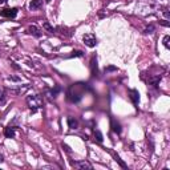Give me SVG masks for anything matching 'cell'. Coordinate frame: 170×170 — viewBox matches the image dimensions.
<instances>
[{
  "label": "cell",
  "mask_w": 170,
  "mask_h": 170,
  "mask_svg": "<svg viewBox=\"0 0 170 170\" xmlns=\"http://www.w3.org/2000/svg\"><path fill=\"white\" fill-rule=\"evenodd\" d=\"M159 24H161V26H163V27H170V23L168 21V20H161V21H159Z\"/></svg>",
  "instance_id": "obj_22"
},
{
  "label": "cell",
  "mask_w": 170,
  "mask_h": 170,
  "mask_svg": "<svg viewBox=\"0 0 170 170\" xmlns=\"http://www.w3.org/2000/svg\"><path fill=\"white\" fill-rule=\"evenodd\" d=\"M72 166L73 168H77V169H88V170H92L93 166L89 162L87 161H76V162H72Z\"/></svg>",
  "instance_id": "obj_5"
},
{
  "label": "cell",
  "mask_w": 170,
  "mask_h": 170,
  "mask_svg": "<svg viewBox=\"0 0 170 170\" xmlns=\"http://www.w3.org/2000/svg\"><path fill=\"white\" fill-rule=\"evenodd\" d=\"M91 71L93 76H97V59L96 56H93L91 60Z\"/></svg>",
  "instance_id": "obj_11"
},
{
  "label": "cell",
  "mask_w": 170,
  "mask_h": 170,
  "mask_svg": "<svg viewBox=\"0 0 170 170\" xmlns=\"http://www.w3.org/2000/svg\"><path fill=\"white\" fill-rule=\"evenodd\" d=\"M112 71H117V68L116 67H108V68H105V72H112Z\"/></svg>",
  "instance_id": "obj_24"
},
{
  "label": "cell",
  "mask_w": 170,
  "mask_h": 170,
  "mask_svg": "<svg viewBox=\"0 0 170 170\" xmlns=\"http://www.w3.org/2000/svg\"><path fill=\"white\" fill-rule=\"evenodd\" d=\"M7 0H0V4H3V3H6Z\"/></svg>",
  "instance_id": "obj_28"
},
{
  "label": "cell",
  "mask_w": 170,
  "mask_h": 170,
  "mask_svg": "<svg viewBox=\"0 0 170 170\" xmlns=\"http://www.w3.org/2000/svg\"><path fill=\"white\" fill-rule=\"evenodd\" d=\"M83 41H84L85 45L89 47V48H93V47L97 45V37L94 36L93 33H85L83 36Z\"/></svg>",
  "instance_id": "obj_3"
},
{
  "label": "cell",
  "mask_w": 170,
  "mask_h": 170,
  "mask_svg": "<svg viewBox=\"0 0 170 170\" xmlns=\"http://www.w3.org/2000/svg\"><path fill=\"white\" fill-rule=\"evenodd\" d=\"M28 32L31 33V35H33L35 37H40L41 36V31L36 27V26H31V27H28Z\"/></svg>",
  "instance_id": "obj_10"
},
{
  "label": "cell",
  "mask_w": 170,
  "mask_h": 170,
  "mask_svg": "<svg viewBox=\"0 0 170 170\" xmlns=\"http://www.w3.org/2000/svg\"><path fill=\"white\" fill-rule=\"evenodd\" d=\"M129 94H130V98H132L133 104L137 106L138 102H139V93H138V91H136V89H130V91H129Z\"/></svg>",
  "instance_id": "obj_6"
},
{
  "label": "cell",
  "mask_w": 170,
  "mask_h": 170,
  "mask_svg": "<svg viewBox=\"0 0 170 170\" xmlns=\"http://www.w3.org/2000/svg\"><path fill=\"white\" fill-rule=\"evenodd\" d=\"M87 84L84 83H76V84H72L71 87L68 88L67 91V97L71 102H78L80 100L83 98L85 91H87Z\"/></svg>",
  "instance_id": "obj_1"
},
{
  "label": "cell",
  "mask_w": 170,
  "mask_h": 170,
  "mask_svg": "<svg viewBox=\"0 0 170 170\" xmlns=\"http://www.w3.org/2000/svg\"><path fill=\"white\" fill-rule=\"evenodd\" d=\"M63 148H65L67 152H71V150H69V146H68V145H63Z\"/></svg>",
  "instance_id": "obj_25"
},
{
  "label": "cell",
  "mask_w": 170,
  "mask_h": 170,
  "mask_svg": "<svg viewBox=\"0 0 170 170\" xmlns=\"http://www.w3.org/2000/svg\"><path fill=\"white\" fill-rule=\"evenodd\" d=\"M111 124H112V130H113L114 133H117V134L121 133V125H120L118 122H116V120H113V118H112Z\"/></svg>",
  "instance_id": "obj_12"
},
{
  "label": "cell",
  "mask_w": 170,
  "mask_h": 170,
  "mask_svg": "<svg viewBox=\"0 0 170 170\" xmlns=\"http://www.w3.org/2000/svg\"><path fill=\"white\" fill-rule=\"evenodd\" d=\"M159 81H161V74L149 78V83H150V85H153V87H157V85L159 84Z\"/></svg>",
  "instance_id": "obj_14"
},
{
  "label": "cell",
  "mask_w": 170,
  "mask_h": 170,
  "mask_svg": "<svg viewBox=\"0 0 170 170\" xmlns=\"http://www.w3.org/2000/svg\"><path fill=\"white\" fill-rule=\"evenodd\" d=\"M43 27L45 28V29H47V31H48L49 33H54V32H56V28H53V27H52V26H51V24H49L48 21H45V23H44V24H43Z\"/></svg>",
  "instance_id": "obj_17"
},
{
  "label": "cell",
  "mask_w": 170,
  "mask_h": 170,
  "mask_svg": "<svg viewBox=\"0 0 170 170\" xmlns=\"http://www.w3.org/2000/svg\"><path fill=\"white\" fill-rule=\"evenodd\" d=\"M11 64H12V67H13L15 69H19V67H17V65H16V64H15V63H11Z\"/></svg>",
  "instance_id": "obj_26"
},
{
  "label": "cell",
  "mask_w": 170,
  "mask_h": 170,
  "mask_svg": "<svg viewBox=\"0 0 170 170\" xmlns=\"http://www.w3.org/2000/svg\"><path fill=\"white\" fill-rule=\"evenodd\" d=\"M68 126L71 129H76L78 126V121H77V120H74V118H72V117H69L68 118Z\"/></svg>",
  "instance_id": "obj_15"
},
{
  "label": "cell",
  "mask_w": 170,
  "mask_h": 170,
  "mask_svg": "<svg viewBox=\"0 0 170 170\" xmlns=\"http://www.w3.org/2000/svg\"><path fill=\"white\" fill-rule=\"evenodd\" d=\"M83 56H84V52L83 51H73L69 57H83Z\"/></svg>",
  "instance_id": "obj_18"
},
{
  "label": "cell",
  "mask_w": 170,
  "mask_h": 170,
  "mask_svg": "<svg viewBox=\"0 0 170 170\" xmlns=\"http://www.w3.org/2000/svg\"><path fill=\"white\" fill-rule=\"evenodd\" d=\"M7 101V92H6V89L0 87V104L4 105Z\"/></svg>",
  "instance_id": "obj_13"
},
{
  "label": "cell",
  "mask_w": 170,
  "mask_h": 170,
  "mask_svg": "<svg viewBox=\"0 0 170 170\" xmlns=\"http://www.w3.org/2000/svg\"><path fill=\"white\" fill-rule=\"evenodd\" d=\"M60 91H61V88H60L59 85H57V87L54 88V89H52V91H47V94H48L49 100H51V101H52V100L56 98V97H57V94L60 93Z\"/></svg>",
  "instance_id": "obj_8"
},
{
  "label": "cell",
  "mask_w": 170,
  "mask_h": 170,
  "mask_svg": "<svg viewBox=\"0 0 170 170\" xmlns=\"http://www.w3.org/2000/svg\"><path fill=\"white\" fill-rule=\"evenodd\" d=\"M153 31H154V26H149V27L144 31V33H153Z\"/></svg>",
  "instance_id": "obj_21"
},
{
  "label": "cell",
  "mask_w": 170,
  "mask_h": 170,
  "mask_svg": "<svg viewBox=\"0 0 170 170\" xmlns=\"http://www.w3.org/2000/svg\"><path fill=\"white\" fill-rule=\"evenodd\" d=\"M52 2V0H45V3H51Z\"/></svg>",
  "instance_id": "obj_29"
},
{
  "label": "cell",
  "mask_w": 170,
  "mask_h": 170,
  "mask_svg": "<svg viewBox=\"0 0 170 170\" xmlns=\"http://www.w3.org/2000/svg\"><path fill=\"white\" fill-rule=\"evenodd\" d=\"M27 104L32 113H36L40 108H43V97L40 94H33V96L27 97Z\"/></svg>",
  "instance_id": "obj_2"
},
{
  "label": "cell",
  "mask_w": 170,
  "mask_h": 170,
  "mask_svg": "<svg viewBox=\"0 0 170 170\" xmlns=\"http://www.w3.org/2000/svg\"><path fill=\"white\" fill-rule=\"evenodd\" d=\"M94 137L97 138V141H98V142H102V141H104L102 134H101V132H100V130H94Z\"/></svg>",
  "instance_id": "obj_19"
},
{
  "label": "cell",
  "mask_w": 170,
  "mask_h": 170,
  "mask_svg": "<svg viewBox=\"0 0 170 170\" xmlns=\"http://www.w3.org/2000/svg\"><path fill=\"white\" fill-rule=\"evenodd\" d=\"M17 12H19V9L17 8H9V7H6V8H3L2 11H0V16H3V17H7V19H15L17 16Z\"/></svg>",
  "instance_id": "obj_4"
},
{
  "label": "cell",
  "mask_w": 170,
  "mask_h": 170,
  "mask_svg": "<svg viewBox=\"0 0 170 170\" xmlns=\"http://www.w3.org/2000/svg\"><path fill=\"white\" fill-rule=\"evenodd\" d=\"M41 6H43V0H32V2L29 3V9L35 11V9H39Z\"/></svg>",
  "instance_id": "obj_9"
},
{
  "label": "cell",
  "mask_w": 170,
  "mask_h": 170,
  "mask_svg": "<svg viewBox=\"0 0 170 170\" xmlns=\"http://www.w3.org/2000/svg\"><path fill=\"white\" fill-rule=\"evenodd\" d=\"M169 41H170V36H168V35H166V36L163 37V45H165V48H168V49L170 48Z\"/></svg>",
  "instance_id": "obj_20"
},
{
  "label": "cell",
  "mask_w": 170,
  "mask_h": 170,
  "mask_svg": "<svg viewBox=\"0 0 170 170\" xmlns=\"http://www.w3.org/2000/svg\"><path fill=\"white\" fill-rule=\"evenodd\" d=\"M15 134H16V132H15V128L12 125H8L7 128H4V136L7 138H13Z\"/></svg>",
  "instance_id": "obj_7"
},
{
  "label": "cell",
  "mask_w": 170,
  "mask_h": 170,
  "mask_svg": "<svg viewBox=\"0 0 170 170\" xmlns=\"http://www.w3.org/2000/svg\"><path fill=\"white\" fill-rule=\"evenodd\" d=\"M3 161H4V157L2 156V154H0V162H3Z\"/></svg>",
  "instance_id": "obj_27"
},
{
  "label": "cell",
  "mask_w": 170,
  "mask_h": 170,
  "mask_svg": "<svg viewBox=\"0 0 170 170\" xmlns=\"http://www.w3.org/2000/svg\"><path fill=\"white\" fill-rule=\"evenodd\" d=\"M113 157H114V159H116V161L120 163V166H121V168H124V169H126V168H128V166H126V163H125V162L122 161V159L120 158V156H118V154L113 153Z\"/></svg>",
  "instance_id": "obj_16"
},
{
  "label": "cell",
  "mask_w": 170,
  "mask_h": 170,
  "mask_svg": "<svg viewBox=\"0 0 170 170\" xmlns=\"http://www.w3.org/2000/svg\"><path fill=\"white\" fill-rule=\"evenodd\" d=\"M163 15H165V17L166 19H170V13H169V11H168V8H163Z\"/></svg>",
  "instance_id": "obj_23"
}]
</instances>
